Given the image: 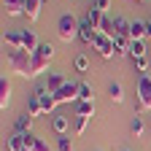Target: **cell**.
<instances>
[{"mask_svg":"<svg viewBox=\"0 0 151 151\" xmlns=\"http://www.w3.org/2000/svg\"><path fill=\"white\" fill-rule=\"evenodd\" d=\"M32 151H51V146H49L43 138H35V143H32Z\"/></svg>","mask_w":151,"mask_h":151,"instance_id":"obj_32","label":"cell"},{"mask_svg":"<svg viewBox=\"0 0 151 151\" xmlns=\"http://www.w3.org/2000/svg\"><path fill=\"white\" fill-rule=\"evenodd\" d=\"M3 8L8 16H24V3L22 0H3Z\"/></svg>","mask_w":151,"mask_h":151,"instance_id":"obj_15","label":"cell"},{"mask_svg":"<svg viewBox=\"0 0 151 151\" xmlns=\"http://www.w3.org/2000/svg\"><path fill=\"white\" fill-rule=\"evenodd\" d=\"M54 100H57V105H60V103H78V84H76V81H68L60 92H54Z\"/></svg>","mask_w":151,"mask_h":151,"instance_id":"obj_7","label":"cell"},{"mask_svg":"<svg viewBox=\"0 0 151 151\" xmlns=\"http://www.w3.org/2000/svg\"><path fill=\"white\" fill-rule=\"evenodd\" d=\"M92 6H94V8H100L103 14H108V8H111V0H94Z\"/></svg>","mask_w":151,"mask_h":151,"instance_id":"obj_33","label":"cell"},{"mask_svg":"<svg viewBox=\"0 0 151 151\" xmlns=\"http://www.w3.org/2000/svg\"><path fill=\"white\" fill-rule=\"evenodd\" d=\"M122 151H129V148H122Z\"/></svg>","mask_w":151,"mask_h":151,"instance_id":"obj_39","label":"cell"},{"mask_svg":"<svg viewBox=\"0 0 151 151\" xmlns=\"http://www.w3.org/2000/svg\"><path fill=\"white\" fill-rule=\"evenodd\" d=\"M113 43H116V54L124 57L129 51V35H116V38H113Z\"/></svg>","mask_w":151,"mask_h":151,"instance_id":"obj_24","label":"cell"},{"mask_svg":"<svg viewBox=\"0 0 151 151\" xmlns=\"http://www.w3.org/2000/svg\"><path fill=\"white\" fill-rule=\"evenodd\" d=\"M3 41L8 43V49H24V43H22V32H6Z\"/></svg>","mask_w":151,"mask_h":151,"instance_id":"obj_22","label":"cell"},{"mask_svg":"<svg viewBox=\"0 0 151 151\" xmlns=\"http://www.w3.org/2000/svg\"><path fill=\"white\" fill-rule=\"evenodd\" d=\"M57 151H76V146H73V140L68 135H60L57 138Z\"/></svg>","mask_w":151,"mask_h":151,"instance_id":"obj_30","label":"cell"},{"mask_svg":"<svg viewBox=\"0 0 151 151\" xmlns=\"http://www.w3.org/2000/svg\"><path fill=\"white\" fill-rule=\"evenodd\" d=\"M146 38H151V19L146 22Z\"/></svg>","mask_w":151,"mask_h":151,"instance_id":"obj_34","label":"cell"},{"mask_svg":"<svg viewBox=\"0 0 151 151\" xmlns=\"http://www.w3.org/2000/svg\"><path fill=\"white\" fill-rule=\"evenodd\" d=\"M132 62H135L138 73H148V57H140V60H132Z\"/></svg>","mask_w":151,"mask_h":151,"instance_id":"obj_31","label":"cell"},{"mask_svg":"<svg viewBox=\"0 0 151 151\" xmlns=\"http://www.w3.org/2000/svg\"><path fill=\"white\" fill-rule=\"evenodd\" d=\"M78 100H94V89L86 81H78Z\"/></svg>","mask_w":151,"mask_h":151,"instance_id":"obj_27","label":"cell"},{"mask_svg":"<svg viewBox=\"0 0 151 151\" xmlns=\"http://www.w3.org/2000/svg\"><path fill=\"white\" fill-rule=\"evenodd\" d=\"M24 135H27V132H11V138H8L6 148H8V151H24V148H27Z\"/></svg>","mask_w":151,"mask_h":151,"instance_id":"obj_11","label":"cell"},{"mask_svg":"<svg viewBox=\"0 0 151 151\" xmlns=\"http://www.w3.org/2000/svg\"><path fill=\"white\" fill-rule=\"evenodd\" d=\"M135 94H138V105H135V116H140L143 111H151V76L140 73L138 84H135Z\"/></svg>","mask_w":151,"mask_h":151,"instance_id":"obj_2","label":"cell"},{"mask_svg":"<svg viewBox=\"0 0 151 151\" xmlns=\"http://www.w3.org/2000/svg\"><path fill=\"white\" fill-rule=\"evenodd\" d=\"M27 113H30L32 119L43 116V105H41V100H38L35 94H30V97H27Z\"/></svg>","mask_w":151,"mask_h":151,"instance_id":"obj_20","label":"cell"},{"mask_svg":"<svg viewBox=\"0 0 151 151\" xmlns=\"http://www.w3.org/2000/svg\"><path fill=\"white\" fill-rule=\"evenodd\" d=\"M108 94H111V100H113V103H124V89H122V84H119V81H111Z\"/></svg>","mask_w":151,"mask_h":151,"instance_id":"obj_23","label":"cell"},{"mask_svg":"<svg viewBox=\"0 0 151 151\" xmlns=\"http://www.w3.org/2000/svg\"><path fill=\"white\" fill-rule=\"evenodd\" d=\"M51 129L57 132V138H60V135H68V129H70V116H54V119H51Z\"/></svg>","mask_w":151,"mask_h":151,"instance_id":"obj_12","label":"cell"},{"mask_svg":"<svg viewBox=\"0 0 151 151\" xmlns=\"http://www.w3.org/2000/svg\"><path fill=\"white\" fill-rule=\"evenodd\" d=\"M65 84H68V81H65V76H62V73H49V81H46L49 92H60Z\"/></svg>","mask_w":151,"mask_h":151,"instance_id":"obj_19","label":"cell"},{"mask_svg":"<svg viewBox=\"0 0 151 151\" xmlns=\"http://www.w3.org/2000/svg\"><path fill=\"white\" fill-rule=\"evenodd\" d=\"M138 3H148V0H138Z\"/></svg>","mask_w":151,"mask_h":151,"instance_id":"obj_35","label":"cell"},{"mask_svg":"<svg viewBox=\"0 0 151 151\" xmlns=\"http://www.w3.org/2000/svg\"><path fill=\"white\" fill-rule=\"evenodd\" d=\"M148 122H151V113H148Z\"/></svg>","mask_w":151,"mask_h":151,"instance_id":"obj_37","label":"cell"},{"mask_svg":"<svg viewBox=\"0 0 151 151\" xmlns=\"http://www.w3.org/2000/svg\"><path fill=\"white\" fill-rule=\"evenodd\" d=\"M51 60H54V46L51 43H41V46L32 51V78H35V76H41L49 68Z\"/></svg>","mask_w":151,"mask_h":151,"instance_id":"obj_4","label":"cell"},{"mask_svg":"<svg viewBox=\"0 0 151 151\" xmlns=\"http://www.w3.org/2000/svg\"><path fill=\"white\" fill-rule=\"evenodd\" d=\"M8 105H11V81L3 76L0 78V111H6Z\"/></svg>","mask_w":151,"mask_h":151,"instance_id":"obj_9","label":"cell"},{"mask_svg":"<svg viewBox=\"0 0 151 151\" xmlns=\"http://www.w3.org/2000/svg\"><path fill=\"white\" fill-rule=\"evenodd\" d=\"M73 68H76V73H89V57L86 54H78V57H76V60H73Z\"/></svg>","mask_w":151,"mask_h":151,"instance_id":"obj_25","label":"cell"},{"mask_svg":"<svg viewBox=\"0 0 151 151\" xmlns=\"http://www.w3.org/2000/svg\"><path fill=\"white\" fill-rule=\"evenodd\" d=\"M24 3V16L30 19V22H38V16H41V0H22Z\"/></svg>","mask_w":151,"mask_h":151,"instance_id":"obj_10","label":"cell"},{"mask_svg":"<svg viewBox=\"0 0 151 151\" xmlns=\"http://www.w3.org/2000/svg\"><path fill=\"white\" fill-rule=\"evenodd\" d=\"M6 60H8L11 73L22 76V78H32V54L30 51H24V49H11Z\"/></svg>","mask_w":151,"mask_h":151,"instance_id":"obj_1","label":"cell"},{"mask_svg":"<svg viewBox=\"0 0 151 151\" xmlns=\"http://www.w3.org/2000/svg\"><path fill=\"white\" fill-rule=\"evenodd\" d=\"M86 127H89V119L86 116H76L73 119V132H76V135H84Z\"/></svg>","mask_w":151,"mask_h":151,"instance_id":"obj_28","label":"cell"},{"mask_svg":"<svg viewBox=\"0 0 151 151\" xmlns=\"http://www.w3.org/2000/svg\"><path fill=\"white\" fill-rule=\"evenodd\" d=\"M24 151H32V148H24Z\"/></svg>","mask_w":151,"mask_h":151,"instance_id":"obj_38","label":"cell"},{"mask_svg":"<svg viewBox=\"0 0 151 151\" xmlns=\"http://www.w3.org/2000/svg\"><path fill=\"white\" fill-rule=\"evenodd\" d=\"M78 27H81V22L73 14H62L60 22H57V35H60V41H65V43L78 41Z\"/></svg>","mask_w":151,"mask_h":151,"instance_id":"obj_3","label":"cell"},{"mask_svg":"<svg viewBox=\"0 0 151 151\" xmlns=\"http://www.w3.org/2000/svg\"><path fill=\"white\" fill-rule=\"evenodd\" d=\"M41 3H49V0H41Z\"/></svg>","mask_w":151,"mask_h":151,"instance_id":"obj_36","label":"cell"},{"mask_svg":"<svg viewBox=\"0 0 151 151\" xmlns=\"http://www.w3.org/2000/svg\"><path fill=\"white\" fill-rule=\"evenodd\" d=\"M76 116L92 119L94 116V100H78V103H76Z\"/></svg>","mask_w":151,"mask_h":151,"instance_id":"obj_16","label":"cell"},{"mask_svg":"<svg viewBox=\"0 0 151 151\" xmlns=\"http://www.w3.org/2000/svg\"><path fill=\"white\" fill-rule=\"evenodd\" d=\"M84 19H86V22H89V24H92L94 30L100 32V24H103V19H105V14H103L100 8H94V6H92V8L86 11V16H84Z\"/></svg>","mask_w":151,"mask_h":151,"instance_id":"obj_14","label":"cell"},{"mask_svg":"<svg viewBox=\"0 0 151 151\" xmlns=\"http://www.w3.org/2000/svg\"><path fill=\"white\" fill-rule=\"evenodd\" d=\"M132 60H140V57H146V43L143 41H129V51H127Z\"/></svg>","mask_w":151,"mask_h":151,"instance_id":"obj_21","label":"cell"},{"mask_svg":"<svg viewBox=\"0 0 151 151\" xmlns=\"http://www.w3.org/2000/svg\"><path fill=\"white\" fill-rule=\"evenodd\" d=\"M113 22H116V35H129V27H132V22H129V19L116 16Z\"/></svg>","mask_w":151,"mask_h":151,"instance_id":"obj_26","label":"cell"},{"mask_svg":"<svg viewBox=\"0 0 151 151\" xmlns=\"http://www.w3.org/2000/svg\"><path fill=\"white\" fill-rule=\"evenodd\" d=\"M22 43H24V51H30V54L41 46V41H38V35L32 30H22Z\"/></svg>","mask_w":151,"mask_h":151,"instance_id":"obj_13","label":"cell"},{"mask_svg":"<svg viewBox=\"0 0 151 151\" xmlns=\"http://www.w3.org/2000/svg\"><path fill=\"white\" fill-rule=\"evenodd\" d=\"M92 49L97 51L103 60H113V57H119V54H116V43H113V38H108V35H103V32H97Z\"/></svg>","mask_w":151,"mask_h":151,"instance_id":"obj_5","label":"cell"},{"mask_svg":"<svg viewBox=\"0 0 151 151\" xmlns=\"http://www.w3.org/2000/svg\"><path fill=\"white\" fill-rule=\"evenodd\" d=\"M35 97L41 100V105H43V116H49V113L57 108V100H54V92H49V86L46 84H41V86H35Z\"/></svg>","mask_w":151,"mask_h":151,"instance_id":"obj_6","label":"cell"},{"mask_svg":"<svg viewBox=\"0 0 151 151\" xmlns=\"http://www.w3.org/2000/svg\"><path fill=\"white\" fill-rule=\"evenodd\" d=\"M32 116L30 113H24V116H19L16 122H14V132H32Z\"/></svg>","mask_w":151,"mask_h":151,"instance_id":"obj_18","label":"cell"},{"mask_svg":"<svg viewBox=\"0 0 151 151\" xmlns=\"http://www.w3.org/2000/svg\"><path fill=\"white\" fill-rule=\"evenodd\" d=\"M94 38H97V30H94L86 19H81V27H78V41L84 46H94Z\"/></svg>","mask_w":151,"mask_h":151,"instance_id":"obj_8","label":"cell"},{"mask_svg":"<svg viewBox=\"0 0 151 151\" xmlns=\"http://www.w3.org/2000/svg\"><path fill=\"white\" fill-rule=\"evenodd\" d=\"M143 129H146V124H143V119H140V116H135V119L129 122V132H132L135 138H143Z\"/></svg>","mask_w":151,"mask_h":151,"instance_id":"obj_29","label":"cell"},{"mask_svg":"<svg viewBox=\"0 0 151 151\" xmlns=\"http://www.w3.org/2000/svg\"><path fill=\"white\" fill-rule=\"evenodd\" d=\"M143 38H146V22L143 19H135L132 27H129V41H143Z\"/></svg>","mask_w":151,"mask_h":151,"instance_id":"obj_17","label":"cell"}]
</instances>
